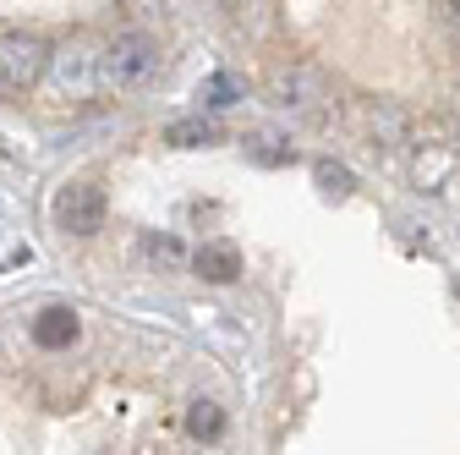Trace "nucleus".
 Masks as SVG:
<instances>
[{
  "label": "nucleus",
  "mask_w": 460,
  "mask_h": 455,
  "mask_svg": "<svg viewBox=\"0 0 460 455\" xmlns=\"http://www.w3.org/2000/svg\"><path fill=\"white\" fill-rule=\"evenodd\" d=\"M159 72V39L154 33H115L99 49V88H143Z\"/></svg>",
  "instance_id": "nucleus-1"
},
{
  "label": "nucleus",
  "mask_w": 460,
  "mask_h": 455,
  "mask_svg": "<svg viewBox=\"0 0 460 455\" xmlns=\"http://www.w3.org/2000/svg\"><path fill=\"white\" fill-rule=\"evenodd\" d=\"M99 49L104 44H93L88 33H72L61 49H49V67H44L49 88L61 99H88L99 88Z\"/></svg>",
  "instance_id": "nucleus-2"
},
{
  "label": "nucleus",
  "mask_w": 460,
  "mask_h": 455,
  "mask_svg": "<svg viewBox=\"0 0 460 455\" xmlns=\"http://www.w3.org/2000/svg\"><path fill=\"white\" fill-rule=\"evenodd\" d=\"M44 67H49V44L28 28H12L0 33V83H6L12 94H28L44 83Z\"/></svg>",
  "instance_id": "nucleus-3"
},
{
  "label": "nucleus",
  "mask_w": 460,
  "mask_h": 455,
  "mask_svg": "<svg viewBox=\"0 0 460 455\" xmlns=\"http://www.w3.org/2000/svg\"><path fill=\"white\" fill-rule=\"evenodd\" d=\"M104 214H110V203H104V187L99 182H66L61 192H55V225H61L66 236L104 231Z\"/></svg>",
  "instance_id": "nucleus-4"
},
{
  "label": "nucleus",
  "mask_w": 460,
  "mask_h": 455,
  "mask_svg": "<svg viewBox=\"0 0 460 455\" xmlns=\"http://www.w3.org/2000/svg\"><path fill=\"white\" fill-rule=\"evenodd\" d=\"M269 99L279 110H313L323 99V83H318L313 67H274L269 72Z\"/></svg>",
  "instance_id": "nucleus-5"
},
{
  "label": "nucleus",
  "mask_w": 460,
  "mask_h": 455,
  "mask_svg": "<svg viewBox=\"0 0 460 455\" xmlns=\"http://www.w3.org/2000/svg\"><path fill=\"white\" fill-rule=\"evenodd\" d=\"M77 313L72 308H44L39 318H33V346H44V352H66L72 340H77Z\"/></svg>",
  "instance_id": "nucleus-6"
},
{
  "label": "nucleus",
  "mask_w": 460,
  "mask_h": 455,
  "mask_svg": "<svg viewBox=\"0 0 460 455\" xmlns=\"http://www.w3.org/2000/svg\"><path fill=\"white\" fill-rule=\"evenodd\" d=\"M192 269H198L203 280H214V286H230V280L242 274V253L230 247V242H203V247L192 253Z\"/></svg>",
  "instance_id": "nucleus-7"
},
{
  "label": "nucleus",
  "mask_w": 460,
  "mask_h": 455,
  "mask_svg": "<svg viewBox=\"0 0 460 455\" xmlns=\"http://www.w3.org/2000/svg\"><path fill=\"white\" fill-rule=\"evenodd\" d=\"M187 433L203 439V444H214V439L225 433V412H219L214 401H192V412H187Z\"/></svg>",
  "instance_id": "nucleus-8"
},
{
  "label": "nucleus",
  "mask_w": 460,
  "mask_h": 455,
  "mask_svg": "<svg viewBox=\"0 0 460 455\" xmlns=\"http://www.w3.org/2000/svg\"><path fill=\"white\" fill-rule=\"evenodd\" d=\"M318 187L329 192V198H351V170H345V165H318Z\"/></svg>",
  "instance_id": "nucleus-9"
},
{
  "label": "nucleus",
  "mask_w": 460,
  "mask_h": 455,
  "mask_svg": "<svg viewBox=\"0 0 460 455\" xmlns=\"http://www.w3.org/2000/svg\"><path fill=\"white\" fill-rule=\"evenodd\" d=\"M164 138L176 143V148H198V143H208V138H214V127H208V121H176Z\"/></svg>",
  "instance_id": "nucleus-10"
},
{
  "label": "nucleus",
  "mask_w": 460,
  "mask_h": 455,
  "mask_svg": "<svg viewBox=\"0 0 460 455\" xmlns=\"http://www.w3.org/2000/svg\"><path fill=\"white\" fill-rule=\"evenodd\" d=\"M400 127H406V116H400L394 104H378V110H373V132H378L384 143H400Z\"/></svg>",
  "instance_id": "nucleus-11"
},
{
  "label": "nucleus",
  "mask_w": 460,
  "mask_h": 455,
  "mask_svg": "<svg viewBox=\"0 0 460 455\" xmlns=\"http://www.w3.org/2000/svg\"><path fill=\"white\" fill-rule=\"evenodd\" d=\"M203 94H208V104H236V94H242V83H236V77H230V72H214Z\"/></svg>",
  "instance_id": "nucleus-12"
},
{
  "label": "nucleus",
  "mask_w": 460,
  "mask_h": 455,
  "mask_svg": "<svg viewBox=\"0 0 460 455\" xmlns=\"http://www.w3.org/2000/svg\"><path fill=\"white\" fill-rule=\"evenodd\" d=\"M148 253H154V258H164V263H176V258H181V247H176V242H170V236H164V242L154 236V242H148Z\"/></svg>",
  "instance_id": "nucleus-13"
},
{
  "label": "nucleus",
  "mask_w": 460,
  "mask_h": 455,
  "mask_svg": "<svg viewBox=\"0 0 460 455\" xmlns=\"http://www.w3.org/2000/svg\"><path fill=\"white\" fill-rule=\"evenodd\" d=\"M444 12H455V22H460V6H444Z\"/></svg>",
  "instance_id": "nucleus-14"
}]
</instances>
